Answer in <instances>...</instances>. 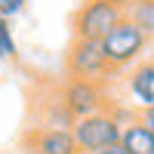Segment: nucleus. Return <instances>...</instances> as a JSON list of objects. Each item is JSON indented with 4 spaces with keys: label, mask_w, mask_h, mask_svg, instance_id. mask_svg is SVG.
<instances>
[{
    "label": "nucleus",
    "mask_w": 154,
    "mask_h": 154,
    "mask_svg": "<svg viewBox=\"0 0 154 154\" xmlns=\"http://www.w3.org/2000/svg\"><path fill=\"white\" fill-rule=\"evenodd\" d=\"M145 49H148V37L139 31L126 16L114 25L105 37H102V53H105L111 71H123V68H130L133 62L142 59Z\"/></svg>",
    "instance_id": "obj_1"
},
{
    "label": "nucleus",
    "mask_w": 154,
    "mask_h": 154,
    "mask_svg": "<svg viewBox=\"0 0 154 154\" xmlns=\"http://www.w3.org/2000/svg\"><path fill=\"white\" fill-rule=\"evenodd\" d=\"M120 133L123 126L114 120V114L105 108L93 114V117H83V120H74L71 126V136H74V145H77V154H99L111 145L120 142Z\"/></svg>",
    "instance_id": "obj_2"
},
{
    "label": "nucleus",
    "mask_w": 154,
    "mask_h": 154,
    "mask_svg": "<svg viewBox=\"0 0 154 154\" xmlns=\"http://www.w3.org/2000/svg\"><path fill=\"white\" fill-rule=\"evenodd\" d=\"M123 19V9L108 3V0H86L74 12V40H102L114 25Z\"/></svg>",
    "instance_id": "obj_3"
},
{
    "label": "nucleus",
    "mask_w": 154,
    "mask_h": 154,
    "mask_svg": "<svg viewBox=\"0 0 154 154\" xmlns=\"http://www.w3.org/2000/svg\"><path fill=\"white\" fill-rule=\"evenodd\" d=\"M65 68L71 80H89V83H102L108 80V74H114L102 53V40H74L68 49Z\"/></svg>",
    "instance_id": "obj_4"
},
{
    "label": "nucleus",
    "mask_w": 154,
    "mask_h": 154,
    "mask_svg": "<svg viewBox=\"0 0 154 154\" xmlns=\"http://www.w3.org/2000/svg\"><path fill=\"white\" fill-rule=\"evenodd\" d=\"M62 102H65V108L71 111L74 120H83V117H93V114L105 111L111 102L105 96V89L102 83H89V80H65V86L59 89Z\"/></svg>",
    "instance_id": "obj_5"
},
{
    "label": "nucleus",
    "mask_w": 154,
    "mask_h": 154,
    "mask_svg": "<svg viewBox=\"0 0 154 154\" xmlns=\"http://www.w3.org/2000/svg\"><path fill=\"white\" fill-rule=\"evenodd\" d=\"M25 148L28 154H77L74 136L68 130H43V126L25 133Z\"/></svg>",
    "instance_id": "obj_6"
},
{
    "label": "nucleus",
    "mask_w": 154,
    "mask_h": 154,
    "mask_svg": "<svg viewBox=\"0 0 154 154\" xmlns=\"http://www.w3.org/2000/svg\"><path fill=\"white\" fill-rule=\"evenodd\" d=\"M130 93L142 108L154 105V59L139 62L130 74Z\"/></svg>",
    "instance_id": "obj_7"
},
{
    "label": "nucleus",
    "mask_w": 154,
    "mask_h": 154,
    "mask_svg": "<svg viewBox=\"0 0 154 154\" xmlns=\"http://www.w3.org/2000/svg\"><path fill=\"white\" fill-rule=\"evenodd\" d=\"M120 145H123L126 154H154V136L148 133V126H142V123H139V117H136L133 123L123 126Z\"/></svg>",
    "instance_id": "obj_8"
},
{
    "label": "nucleus",
    "mask_w": 154,
    "mask_h": 154,
    "mask_svg": "<svg viewBox=\"0 0 154 154\" xmlns=\"http://www.w3.org/2000/svg\"><path fill=\"white\" fill-rule=\"evenodd\" d=\"M123 16L130 19L148 40L154 37V0H130L123 6Z\"/></svg>",
    "instance_id": "obj_9"
},
{
    "label": "nucleus",
    "mask_w": 154,
    "mask_h": 154,
    "mask_svg": "<svg viewBox=\"0 0 154 154\" xmlns=\"http://www.w3.org/2000/svg\"><path fill=\"white\" fill-rule=\"evenodd\" d=\"M19 49H16V40H12V31H9V22L0 19V59H16Z\"/></svg>",
    "instance_id": "obj_10"
},
{
    "label": "nucleus",
    "mask_w": 154,
    "mask_h": 154,
    "mask_svg": "<svg viewBox=\"0 0 154 154\" xmlns=\"http://www.w3.org/2000/svg\"><path fill=\"white\" fill-rule=\"evenodd\" d=\"M25 3L28 0H0V19H12V16H19V12L25 9Z\"/></svg>",
    "instance_id": "obj_11"
},
{
    "label": "nucleus",
    "mask_w": 154,
    "mask_h": 154,
    "mask_svg": "<svg viewBox=\"0 0 154 154\" xmlns=\"http://www.w3.org/2000/svg\"><path fill=\"white\" fill-rule=\"evenodd\" d=\"M139 123H142V126H148V133L154 136V105H148V108H142V111H139Z\"/></svg>",
    "instance_id": "obj_12"
},
{
    "label": "nucleus",
    "mask_w": 154,
    "mask_h": 154,
    "mask_svg": "<svg viewBox=\"0 0 154 154\" xmlns=\"http://www.w3.org/2000/svg\"><path fill=\"white\" fill-rule=\"evenodd\" d=\"M99 154H126V151H123V145L117 142V145H111V148H105V151H99Z\"/></svg>",
    "instance_id": "obj_13"
},
{
    "label": "nucleus",
    "mask_w": 154,
    "mask_h": 154,
    "mask_svg": "<svg viewBox=\"0 0 154 154\" xmlns=\"http://www.w3.org/2000/svg\"><path fill=\"white\" fill-rule=\"evenodd\" d=\"M108 3H114V6H120V9H123L126 3H130V0H108Z\"/></svg>",
    "instance_id": "obj_14"
}]
</instances>
